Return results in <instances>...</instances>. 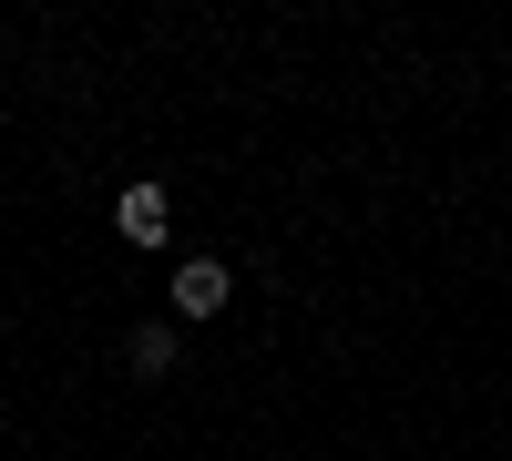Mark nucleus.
<instances>
[{
    "label": "nucleus",
    "mask_w": 512,
    "mask_h": 461,
    "mask_svg": "<svg viewBox=\"0 0 512 461\" xmlns=\"http://www.w3.org/2000/svg\"><path fill=\"white\" fill-rule=\"evenodd\" d=\"M226 298H236L226 257H185L175 267V318H226Z\"/></svg>",
    "instance_id": "1"
},
{
    "label": "nucleus",
    "mask_w": 512,
    "mask_h": 461,
    "mask_svg": "<svg viewBox=\"0 0 512 461\" xmlns=\"http://www.w3.org/2000/svg\"><path fill=\"white\" fill-rule=\"evenodd\" d=\"M123 359H134V380H164V369H175V328H134Z\"/></svg>",
    "instance_id": "3"
},
{
    "label": "nucleus",
    "mask_w": 512,
    "mask_h": 461,
    "mask_svg": "<svg viewBox=\"0 0 512 461\" xmlns=\"http://www.w3.org/2000/svg\"><path fill=\"white\" fill-rule=\"evenodd\" d=\"M113 226L134 236V246H164V226H175V205H164V185H123V205H113Z\"/></svg>",
    "instance_id": "2"
}]
</instances>
